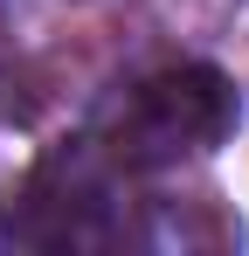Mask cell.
<instances>
[{
  "label": "cell",
  "instance_id": "obj_1",
  "mask_svg": "<svg viewBox=\"0 0 249 256\" xmlns=\"http://www.w3.org/2000/svg\"><path fill=\"white\" fill-rule=\"evenodd\" d=\"M236 118H242L236 84L208 62H180V70H160L118 97L111 132H104V160L111 166H173L187 152L222 146L236 132Z\"/></svg>",
  "mask_w": 249,
  "mask_h": 256
}]
</instances>
